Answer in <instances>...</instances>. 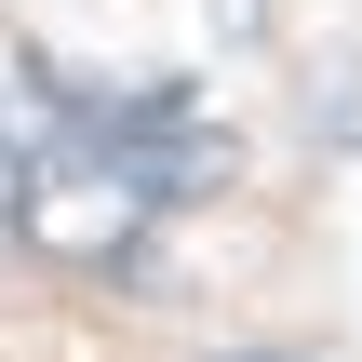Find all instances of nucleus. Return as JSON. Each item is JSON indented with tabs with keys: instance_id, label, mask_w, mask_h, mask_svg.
<instances>
[{
	"instance_id": "f257e3e1",
	"label": "nucleus",
	"mask_w": 362,
	"mask_h": 362,
	"mask_svg": "<svg viewBox=\"0 0 362 362\" xmlns=\"http://www.w3.org/2000/svg\"><path fill=\"white\" fill-rule=\"evenodd\" d=\"M215 175V134L188 121V94H148V107H94V94H67L54 107V148H40V175H27V215H13V242H40V255H67V269H107L161 202H188Z\"/></svg>"
},
{
	"instance_id": "7ed1b4c3",
	"label": "nucleus",
	"mask_w": 362,
	"mask_h": 362,
	"mask_svg": "<svg viewBox=\"0 0 362 362\" xmlns=\"http://www.w3.org/2000/svg\"><path fill=\"white\" fill-rule=\"evenodd\" d=\"M255 362H296V349H255Z\"/></svg>"
},
{
	"instance_id": "f03ea898",
	"label": "nucleus",
	"mask_w": 362,
	"mask_h": 362,
	"mask_svg": "<svg viewBox=\"0 0 362 362\" xmlns=\"http://www.w3.org/2000/svg\"><path fill=\"white\" fill-rule=\"evenodd\" d=\"M54 107H67V81L27 67V54H0V242H13V215H27V175H40V148H54Z\"/></svg>"
}]
</instances>
